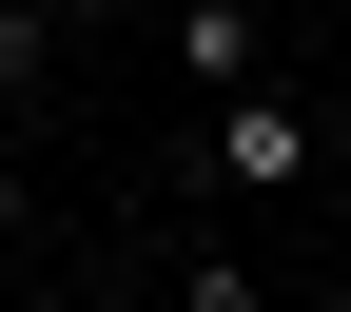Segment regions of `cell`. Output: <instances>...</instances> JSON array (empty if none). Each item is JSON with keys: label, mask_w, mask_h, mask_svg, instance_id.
Segmentation results:
<instances>
[{"label": "cell", "mask_w": 351, "mask_h": 312, "mask_svg": "<svg viewBox=\"0 0 351 312\" xmlns=\"http://www.w3.org/2000/svg\"><path fill=\"white\" fill-rule=\"evenodd\" d=\"M293 176H313V117H293L274 78H234V98H215V195H293Z\"/></svg>", "instance_id": "cell-1"}, {"label": "cell", "mask_w": 351, "mask_h": 312, "mask_svg": "<svg viewBox=\"0 0 351 312\" xmlns=\"http://www.w3.org/2000/svg\"><path fill=\"white\" fill-rule=\"evenodd\" d=\"M0 254H20V156H0Z\"/></svg>", "instance_id": "cell-4"}, {"label": "cell", "mask_w": 351, "mask_h": 312, "mask_svg": "<svg viewBox=\"0 0 351 312\" xmlns=\"http://www.w3.org/2000/svg\"><path fill=\"white\" fill-rule=\"evenodd\" d=\"M254 59H274V0H176V78L195 98H234Z\"/></svg>", "instance_id": "cell-2"}, {"label": "cell", "mask_w": 351, "mask_h": 312, "mask_svg": "<svg viewBox=\"0 0 351 312\" xmlns=\"http://www.w3.org/2000/svg\"><path fill=\"white\" fill-rule=\"evenodd\" d=\"M39 59H59V0H0V98H20Z\"/></svg>", "instance_id": "cell-3"}]
</instances>
